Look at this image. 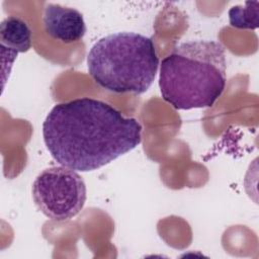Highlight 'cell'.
<instances>
[{"instance_id":"obj_1","label":"cell","mask_w":259,"mask_h":259,"mask_svg":"<svg viewBox=\"0 0 259 259\" xmlns=\"http://www.w3.org/2000/svg\"><path fill=\"white\" fill-rule=\"evenodd\" d=\"M42 138L60 165L88 172L135 149L142 125L101 100L84 97L56 104L42 123Z\"/></svg>"},{"instance_id":"obj_2","label":"cell","mask_w":259,"mask_h":259,"mask_svg":"<svg viewBox=\"0 0 259 259\" xmlns=\"http://www.w3.org/2000/svg\"><path fill=\"white\" fill-rule=\"evenodd\" d=\"M225 48L214 40L183 42L160 65L163 99L175 109L211 107L226 87Z\"/></svg>"},{"instance_id":"obj_3","label":"cell","mask_w":259,"mask_h":259,"mask_svg":"<svg viewBox=\"0 0 259 259\" xmlns=\"http://www.w3.org/2000/svg\"><path fill=\"white\" fill-rule=\"evenodd\" d=\"M159 58L152 38L121 31L97 40L87 56L91 78L115 93H145L152 85Z\"/></svg>"},{"instance_id":"obj_4","label":"cell","mask_w":259,"mask_h":259,"mask_svg":"<svg viewBox=\"0 0 259 259\" xmlns=\"http://www.w3.org/2000/svg\"><path fill=\"white\" fill-rule=\"evenodd\" d=\"M83 178L65 166L42 170L32 184V198L37 208L49 219L64 222L76 217L86 201Z\"/></svg>"},{"instance_id":"obj_5","label":"cell","mask_w":259,"mask_h":259,"mask_svg":"<svg viewBox=\"0 0 259 259\" xmlns=\"http://www.w3.org/2000/svg\"><path fill=\"white\" fill-rule=\"evenodd\" d=\"M42 23L46 32L64 44L81 40L86 33L83 15L75 8L49 3L44 8Z\"/></svg>"},{"instance_id":"obj_6","label":"cell","mask_w":259,"mask_h":259,"mask_svg":"<svg viewBox=\"0 0 259 259\" xmlns=\"http://www.w3.org/2000/svg\"><path fill=\"white\" fill-rule=\"evenodd\" d=\"M0 42L2 65H8L11 70L17 55L31 48V30L23 19L8 16L0 24Z\"/></svg>"},{"instance_id":"obj_7","label":"cell","mask_w":259,"mask_h":259,"mask_svg":"<svg viewBox=\"0 0 259 259\" xmlns=\"http://www.w3.org/2000/svg\"><path fill=\"white\" fill-rule=\"evenodd\" d=\"M258 1H247L244 5L233 6L229 10V21L233 27L255 29L258 27Z\"/></svg>"}]
</instances>
